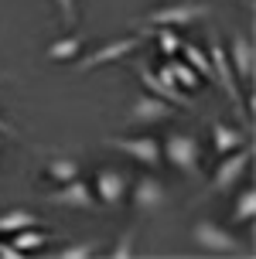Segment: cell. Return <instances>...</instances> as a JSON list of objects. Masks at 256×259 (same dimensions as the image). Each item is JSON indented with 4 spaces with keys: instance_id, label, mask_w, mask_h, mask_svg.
<instances>
[{
    "instance_id": "cell-1",
    "label": "cell",
    "mask_w": 256,
    "mask_h": 259,
    "mask_svg": "<svg viewBox=\"0 0 256 259\" xmlns=\"http://www.w3.org/2000/svg\"><path fill=\"white\" fill-rule=\"evenodd\" d=\"M161 154L174 170L188 174V178H198L202 174V143L195 133H171L164 143H161Z\"/></svg>"
},
{
    "instance_id": "cell-2",
    "label": "cell",
    "mask_w": 256,
    "mask_h": 259,
    "mask_svg": "<svg viewBox=\"0 0 256 259\" xmlns=\"http://www.w3.org/2000/svg\"><path fill=\"white\" fill-rule=\"evenodd\" d=\"M208 62H212V75H215V82L222 85L226 99H229L232 109H236V116L246 119V116H249V109L243 106V92H239V85H236V72H232V62H229V55H226V45H222L218 38L208 45Z\"/></svg>"
},
{
    "instance_id": "cell-3",
    "label": "cell",
    "mask_w": 256,
    "mask_h": 259,
    "mask_svg": "<svg viewBox=\"0 0 256 259\" xmlns=\"http://www.w3.org/2000/svg\"><path fill=\"white\" fill-rule=\"evenodd\" d=\"M192 239H195V246H202L205 252H212V256H246V252H249L229 229H222L215 222H198L192 229Z\"/></svg>"
},
{
    "instance_id": "cell-4",
    "label": "cell",
    "mask_w": 256,
    "mask_h": 259,
    "mask_svg": "<svg viewBox=\"0 0 256 259\" xmlns=\"http://www.w3.org/2000/svg\"><path fill=\"white\" fill-rule=\"evenodd\" d=\"M140 82L143 89L151 92V96H157V99H164V103L178 106V109H195L192 96H185V89H181L178 82H174V75H171V68H157V72H151V68H140Z\"/></svg>"
},
{
    "instance_id": "cell-5",
    "label": "cell",
    "mask_w": 256,
    "mask_h": 259,
    "mask_svg": "<svg viewBox=\"0 0 256 259\" xmlns=\"http://www.w3.org/2000/svg\"><path fill=\"white\" fill-rule=\"evenodd\" d=\"M174 113H178V106L164 103V99H157V96H151V92H140V96L127 106L123 123H127V126H151V123H164V119H171Z\"/></svg>"
},
{
    "instance_id": "cell-6",
    "label": "cell",
    "mask_w": 256,
    "mask_h": 259,
    "mask_svg": "<svg viewBox=\"0 0 256 259\" xmlns=\"http://www.w3.org/2000/svg\"><path fill=\"white\" fill-rule=\"evenodd\" d=\"M143 45V34H130V38H116L109 41V45H102V48H96V52L89 55H79L76 62V72H92V68H99V65H109V62H120V58H127L130 52H137Z\"/></svg>"
},
{
    "instance_id": "cell-7",
    "label": "cell",
    "mask_w": 256,
    "mask_h": 259,
    "mask_svg": "<svg viewBox=\"0 0 256 259\" xmlns=\"http://www.w3.org/2000/svg\"><path fill=\"white\" fill-rule=\"evenodd\" d=\"M249 160H253V154H249L246 147H236L232 154H222V164H218L215 174H212V191L229 194L236 184L243 181V174H246V167H249Z\"/></svg>"
},
{
    "instance_id": "cell-8",
    "label": "cell",
    "mask_w": 256,
    "mask_h": 259,
    "mask_svg": "<svg viewBox=\"0 0 256 259\" xmlns=\"http://www.w3.org/2000/svg\"><path fill=\"white\" fill-rule=\"evenodd\" d=\"M45 205L55 208H79V211H96V194L82 178H72L68 184H58V191H51L41 198Z\"/></svg>"
},
{
    "instance_id": "cell-9",
    "label": "cell",
    "mask_w": 256,
    "mask_h": 259,
    "mask_svg": "<svg viewBox=\"0 0 256 259\" xmlns=\"http://www.w3.org/2000/svg\"><path fill=\"white\" fill-rule=\"evenodd\" d=\"M109 147H116L120 154L133 157L137 164H143V167H161V160H164V154H161V143L154 140V137H109Z\"/></svg>"
},
{
    "instance_id": "cell-10",
    "label": "cell",
    "mask_w": 256,
    "mask_h": 259,
    "mask_svg": "<svg viewBox=\"0 0 256 259\" xmlns=\"http://www.w3.org/2000/svg\"><path fill=\"white\" fill-rule=\"evenodd\" d=\"M127 191H130V170H120V167H99L96 170V198L106 208L123 205Z\"/></svg>"
},
{
    "instance_id": "cell-11",
    "label": "cell",
    "mask_w": 256,
    "mask_h": 259,
    "mask_svg": "<svg viewBox=\"0 0 256 259\" xmlns=\"http://www.w3.org/2000/svg\"><path fill=\"white\" fill-rule=\"evenodd\" d=\"M205 14H208L205 4H167V7L151 11L143 21L151 27H181V24H192V21L205 17Z\"/></svg>"
},
{
    "instance_id": "cell-12",
    "label": "cell",
    "mask_w": 256,
    "mask_h": 259,
    "mask_svg": "<svg viewBox=\"0 0 256 259\" xmlns=\"http://www.w3.org/2000/svg\"><path fill=\"white\" fill-rule=\"evenodd\" d=\"M226 55H229V62H232V72L253 89V72H256V48H253V41L236 31L232 41H229V48H226Z\"/></svg>"
},
{
    "instance_id": "cell-13",
    "label": "cell",
    "mask_w": 256,
    "mask_h": 259,
    "mask_svg": "<svg viewBox=\"0 0 256 259\" xmlns=\"http://www.w3.org/2000/svg\"><path fill=\"white\" fill-rule=\"evenodd\" d=\"M164 201H167V188L154 174L137 178V184H133V205L140 208V211H157Z\"/></svg>"
},
{
    "instance_id": "cell-14",
    "label": "cell",
    "mask_w": 256,
    "mask_h": 259,
    "mask_svg": "<svg viewBox=\"0 0 256 259\" xmlns=\"http://www.w3.org/2000/svg\"><path fill=\"white\" fill-rule=\"evenodd\" d=\"M236 147H246L243 130L226 126L222 119H212V150H215V154H232Z\"/></svg>"
},
{
    "instance_id": "cell-15",
    "label": "cell",
    "mask_w": 256,
    "mask_h": 259,
    "mask_svg": "<svg viewBox=\"0 0 256 259\" xmlns=\"http://www.w3.org/2000/svg\"><path fill=\"white\" fill-rule=\"evenodd\" d=\"M82 48H86V38L72 34V38H62V41H55V45H48L45 58L48 62H76L79 55H82Z\"/></svg>"
},
{
    "instance_id": "cell-16",
    "label": "cell",
    "mask_w": 256,
    "mask_h": 259,
    "mask_svg": "<svg viewBox=\"0 0 256 259\" xmlns=\"http://www.w3.org/2000/svg\"><path fill=\"white\" fill-rule=\"evenodd\" d=\"M45 174L55 184H68L72 178H79V160H72V157H48L45 160Z\"/></svg>"
},
{
    "instance_id": "cell-17",
    "label": "cell",
    "mask_w": 256,
    "mask_h": 259,
    "mask_svg": "<svg viewBox=\"0 0 256 259\" xmlns=\"http://www.w3.org/2000/svg\"><path fill=\"white\" fill-rule=\"evenodd\" d=\"M27 225H38V215L31 208H11V211H0V235H11L17 229H27Z\"/></svg>"
},
{
    "instance_id": "cell-18",
    "label": "cell",
    "mask_w": 256,
    "mask_h": 259,
    "mask_svg": "<svg viewBox=\"0 0 256 259\" xmlns=\"http://www.w3.org/2000/svg\"><path fill=\"white\" fill-rule=\"evenodd\" d=\"M11 235H14L11 246L17 249V252H34V249H45V246L51 242V235L34 232V225H27V229H17V232H11Z\"/></svg>"
},
{
    "instance_id": "cell-19",
    "label": "cell",
    "mask_w": 256,
    "mask_h": 259,
    "mask_svg": "<svg viewBox=\"0 0 256 259\" xmlns=\"http://www.w3.org/2000/svg\"><path fill=\"white\" fill-rule=\"evenodd\" d=\"M256 219V191L246 188L239 198H236V208H232V225H249Z\"/></svg>"
},
{
    "instance_id": "cell-20",
    "label": "cell",
    "mask_w": 256,
    "mask_h": 259,
    "mask_svg": "<svg viewBox=\"0 0 256 259\" xmlns=\"http://www.w3.org/2000/svg\"><path fill=\"white\" fill-rule=\"evenodd\" d=\"M181 55H185V62L192 65L198 75H205V78H215L212 75V62H208V55L198 48V45H192V41H181Z\"/></svg>"
},
{
    "instance_id": "cell-21",
    "label": "cell",
    "mask_w": 256,
    "mask_h": 259,
    "mask_svg": "<svg viewBox=\"0 0 256 259\" xmlns=\"http://www.w3.org/2000/svg\"><path fill=\"white\" fill-rule=\"evenodd\" d=\"M167 68H171V75H174V82H178V85H181L185 92H195V89H198V82H202V75H198V72H195L192 65L185 62V58H181V62H178V58H174V62H167Z\"/></svg>"
},
{
    "instance_id": "cell-22",
    "label": "cell",
    "mask_w": 256,
    "mask_h": 259,
    "mask_svg": "<svg viewBox=\"0 0 256 259\" xmlns=\"http://www.w3.org/2000/svg\"><path fill=\"white\" fill-rule=\"evenodd\" d=\"M96 242L92 239H82V242H68V246H62V249H55L51 256L55 259H86V256H96Z\"/></svg>"
},
{
    "instance_id": "cell-23",
    "label": "cell",
    "mask_w": 256,
    "mask_h": 259,
    "mask_svg": "<svg viewBox=\"0 0 256 259\" xmlns=\"http://www.w3.org/2000/svg\"><path fill=\"white\" fill-rule=\"evenodd\" d=\"M133 242H137V225H130L127 232L116 239V246L109 249V256H113V259H127V256H133Z\"/></svg>"
},
{
    "instance_id": "cell-24",
    "label": "cell",
    "mask_w": 256,
    "mask_h": 259,
    "mask_svg": "<svg viewBox=\"0 0 256 259\" xmlns=\"http://www.w3.org/2000/svg\"><path fill=\"white\" fill-rule=\"evenodd\" d=\"M154 38H157V45H161V52H164V55H178L181 52V38L174 34V27H157Z\"/></svg>"
},
{
    "instance_id": "cell-25",
    "label": "cell",
    "mask_w": 256,
    "mask_h": 259,
    "mask_svg": "<svg viewBox=\"0 0 256 259\" xmlns=\"http://www.w3.org/2000/svg\"><path fill=\"white\" fill-rule=\"evenodd\" d=\"M55 7H58V17H62V24H65V27H76V21H79L76 0H55Z\"/></svg>"
},
{
    "instance_id": "cell-26",
    "label": "cell",
    "mask_w": 256,
    "mask_h": 259,
    "mask_svg": "<svg viewBox=\"0 0 256 259\" xmlns=\"http://www.w3.org/2000/svg\"><path fill=\"white\" fill-rule=\"evenodd\" d=\"M21 256H24V252H17L11 242H4V239H0V259H21Z\"/></svg>"
},
{
    "instance_id": "cell-27",
    "label": "cell",
    "mask_w": 256,
    "mask_h": 259,
    "mask_svg": "<svg viewBox=\"0 0 256 259\" xmlns=\"http://www.w3.org/2000/svg\"><path fill=\"white\" fill-rule=\"evenodd\" d=\"M0 82H4V78H0ZM0 137H14V140H17L21 133H17V130H14L11 123H4V119H0Z\"/></svg>"
},
{
    "instance_id": "cell-28",
    "label": "cell",
    "mask_w": 256,
    "mask_h": 259,
    "mask_svg": "<svg viewBox=\"0 0 256 259\" xmlns=\"http://www.w3.org/2000/svg\"><path fill=\"white\" fill-rule=\"evenodd\" d=\"M246 7H256V0H246Z\"/></svg>"
}]
</instances>
